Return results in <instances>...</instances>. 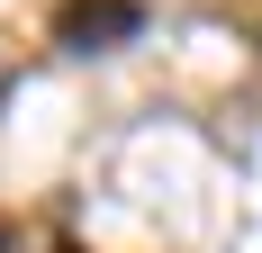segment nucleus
<instances>
[{"label":"nucleus","mask_w":262,"mask_h":253,"mask_svg":"<svg viewBox=\"0 0 262 253\" xmlns=\"http://www.w3.org/2000/svg\"><path fill=\"white\" fill-rule=\"evenodd\" d=\"M136 27H145V9H136V0H63V9H54V36H63L73 54L127 46Z\"/></svg>","instance_id":"f257e3e1"},{"label":"nucleus","mask_w":262,"mask_h":253,"mask_svg":"<svg viewBox=\"0 0 262 253\" xmlns=\"http://www.w3.org/2000/svg\"><path fill=\"white\" fill-rule=\"evenodd\" d=\"M63 253H73V244H63Z\"/></svg>","instance_id":"7ed1b4c3"},{"label":"nucleus","mask_w":262,"mask_h":253,"mask_svg":"<svg viewBox=\"0 0 262 253\" xmlns=\"http://www.w3.org/2000/svg\"><path fill=\"white\" fill-rule=\"evenodd\" d=\"M0 253H9V235H0Z\"/></svg>","instance_id":"f03ea898"}]
</instances>
